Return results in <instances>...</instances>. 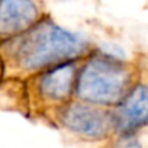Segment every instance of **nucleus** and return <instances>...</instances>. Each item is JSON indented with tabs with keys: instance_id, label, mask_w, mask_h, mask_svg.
Masks as SVG:
<instances>
[{
	"instance_id": "8",
	"label": "nucleus",
	"mask_w": 148,
	"mask_h": 148,
	"mask_svg": "<svg viewBox=\"0 0 148 148\" xmlns=\"http://www.w3.org/2000/svg\"><path fill=\"white\" fill-rule=\"evenodd\" d=\"M2 71H3V58L0 55V74H2Z\"/></svg>"
},
{
	"instance_id": "2",
	"label": "nucleus",
	"mask_w": 148,
	"mask_h": 148,
	"mask_svg": "<svg viewBox=\"0 0 148 148\" xmlns=\"http://www.w3.org/2000/svg\"><path fill=\"white\" fill-rule=\"evenodd\" d=\"M136 80L138 76L134 65L123 57L96 51L79 65L74 99L112 109Z\"/></svg>"
},
{
	"instance_id": "6",
	"label": "nucleus",
	"mask_w": 148,
	"mask_h": 148,
	"mask_svg": "<svg viewBox=\"0 0 148 148\" xmlns=\"http://www.w3.org/2000/svg\"><path fill=\"white\" fill-rule=\"evenodd\" d=\"M41 9L35 0H0V44L36 25Z\"/></svg>"
},
{
	"instance_id": "7",
	"label": "nucleus",
	"mask_w": 148,
	"mask_h": 148,
	"mask_svg": "<svg viewBox=\"0 0 148 148\" xmlns=\"http://www.w3.org/2000/svg\"><path fill=\"white\" fill-rule=\"evenodd\" d=\"M109 148H147V147L136 134V135H113Z\"/></svg>"
},
{
	"instance_id": "5",
	"label": "nucleus",
	"mask_w": 148,
	"mask_h": 148,
	"mask_svg": "<svg viewBox=\"0 0 148 148\" xmlns=\"http://www.w3.org/2000/svg\"><path fill=\"white\" fill-rule=\"evenodd\" d=\"M77 62L60 64L35 74V93L41 102L58 108L74 99L79 71Z\"/></svg>"
},
{
	"instance_id": "4",
	"label": "nucleus",
	"mask_w": 148,
	"mask_h": 148,
	"mask_svg": "<svg viewBox=\"0 0 148 148\" xmlns=\"http://www.w3.org/2000/svg\"><path fill=\"white\" fill-rule=\"evenodd\" d=\"M110 113L115 135H136L148 128V82L138 79Z\"/></svg>"
},
{
	"instance_id": "1",
	"label": "nucleus",
	"mask_w": 148,
	"mask_h": 148,
	"mask_svg": "<svg viewBox=\"0 0 148 148\" xmlns=\"http://www.w3.org/2000/svg\"><path fill=\"white\" fill-rule=\"evenodd\" d=\"M0 45L3 60L34 76L60 64L79 61L89 52V42L82 35L45 19Z\"/></svg>"
},
{
	"instance_id": "3",
	"label": "nucleus",
	"mask_w": 148,
	"mask_h": 148,
	"mask_svg": "<svg viewBox=\"0 0 148 148\" xmlns=\"http://www.w3.org/2000/svg\"><path fill=\"white\" fill-rule=\"evenodd\" d=\"M55 118L62 128L83 139L102 141L115 135L110 109L77 99L55 108Z\"/></svg>"
}]
</instances>
